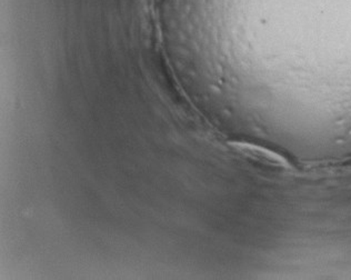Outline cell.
Listing matches in <instances>:
<instances>
[{"instance_id": "obj_1", "label": "cell", "mask_w": 351, "mask_h": 280, "mask_svg": "<svg viewBox=\"0 0 351 280\" xmlns=\"http://www.w3.org/2000/svg\"><path fill=\"white\" fill-rule=\"evenodd\" d=\"M228 145L240 155L245 156L256 163L275 167V168H281V170L290 168V163L287 158L275 150L261 146L257 143H247V141H229Z\"/></svg>"}]
</instances>
